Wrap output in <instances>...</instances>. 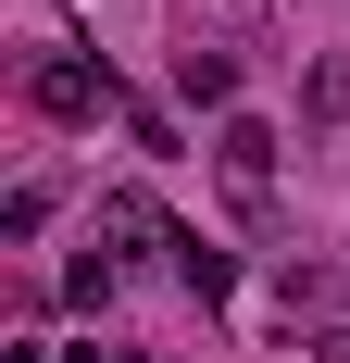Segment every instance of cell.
Wrapping results in <instances>:
<instances>
[{
	"mask_svg": "<svg viewBox=\"0 0 350 363\" xmlns=\"http://www.w3.org/2000/svg\"><path fill=\"white\" fill-rule=\"evenodd\" d=\"M63 301H75V313H101V301H113V251H88V263H75V276H63Z\"/></svg>",
	"mask_w": 350,
	"mask_h": 363,
	"instance_id": "6",
	"label": "cell"
},
{
	"mask_svg": "<svg viewBox=\"0 0 350 363\" xmlns=\"http://www.w3.org/2000/svg\"><path fill=\"white\" fill-rule=\"evenodd\" d=\"M0 363H50V351H38V338H13V351H0Z\"/></svg>",
	"mask_w": 350,
	"mask_h": 363,
	"instance_id": "9",
	"label": "cell"
},
{
	"mask_svg": "<svg viewBox=\"0 0 350 363\" xmlns=\"http://www.w3.org/2000/svg\"><path fill=\"white\" fill-rule=\"evenodd\" d=\"M313 351H325V363H350V326H325V338H313Z\"/></svg>",
	"mask_w": 350,
	"mask_h": 363,
	"instance_id": "8",
	"label": "cell"
},
{
	"mask_svg": "<svg viewBox=\"0 0 350 363\" xmlns=\"http://www.w3.org/2000/svg\"><path fill=\"white\" fill-rule=\"evenodd\" d=\"M213 163H225V188L263 213V188H276V125H263V113H225V125H213Z\"/></svg>",
	"mask_w": 350,
	"mask_h": 363,
	"instance_id": "2",
	"label": "cell"
},
{
	"mask_svg": "<svg viewBox=\"0 0 350 363\" xmlns=\"http://www.w3.org/2000/svg\"><path fill=\"white\" fill-rule=\"evenodd\" d=\"M175 101H188V113H238V50L188 38V50H175Z\"/></svg>",
	"mask_w": 350,
	"mask_h": 363,
	"instance_id": "3",
	"label": "cell"
},
{
	"mask_svg": "<svg viewBox=\"0 0 350 363\" xmlns=\"http://www.w3.org/2000/svg\"><path fill=\"white\" fill-rule=\"evenodd\" d=\"M75 363H125V351H75Z\"/></svg>",
	"mask_w": 350,
	"mask_h": 363,
	"instance_id": "10",
	"label": "cell"
},
{
	"mask_svg": "<svg viewBox=\"0 0 350 363\" xmlns=\"http://www.w3.org/2000/svg\"><path fill=\"white\" fill-rule=\"evenodd\" d=\"M26 101L50 113V125H101V113H125V88H113V63H88V50H38Z\"/></svg>",
	"mask_w": 350,
	"mask_h": 363,
	"instance_id": "1",
	"label": "cell"
},
{
	"mask_svg": "<svg viewBox=\"0 0 350 363\" xmlns=\"http://www.w3.org/2000/svg\"><path fill=\"white\" fill-rule=\"evenodd\" d=\"M175 276H188V301H225V289H238V263L213 251V238H175Z\"/></svg>",
	"mask_w": 350,
	"mask_h": 363,
	"instance_id": "5",
	"label": "cell"
},
{
	"mask_svg": "<svg viewBox=\"0 0 350 363\" xmlns=\"http://www.w3.org/2000/svg\"><path fill=\"white\" fill-rule=\"evenodd\" d=\"M101 238H113V251H175V225H163L150 188H113V201H101Z\"/></svg>",
	"mask_w": 350,
	"mask_h": 363,
	"instance_id": "4",
	"label": "cell"
},
{
	"mask_svg": "<svg viewBox=\"0 0 350 363\" xmlns=\"http://www.w3.org/2000/svg\"><path fill=\"white\" fill-rule=\"evenodd\" d=\"M125 138H138L150 163H163V150H175V113H163V101H125Z\"/></svg>",
	"mask_w": 350,
	"mask_h": 363,
	"instance_id": "7",
	"label": "cell"
}]
</instances>
